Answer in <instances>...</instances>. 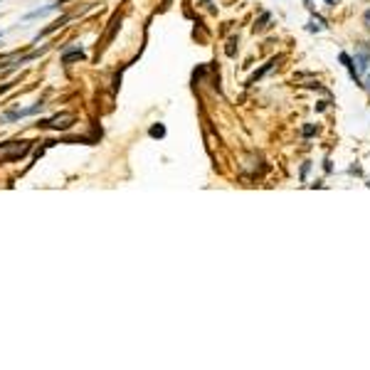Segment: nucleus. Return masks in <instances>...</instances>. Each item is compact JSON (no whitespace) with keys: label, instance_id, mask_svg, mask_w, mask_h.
I'll use <instances>...</instances> for the list:
<instances>
[{"label":"nucleus","instance_id":"nucleus-1","mask_svg":"<svg viewBox=\"0 0 370 370\" xmlns=\"http://www.w3.org/2000/svg\"><path fill=\"white\" fill-rule=\"evenodd\" d=\"M30 153V141H10L5 146H0V163H10V160H20Z\"/></svg>","mask_w":370,"mask_h":370},{"label":"nucleus","instance_id":"nucleus-2","mask_svg":"<svg viewBox=\"0 0 370 370\" xmlns=\"http://www.w3.org/2000/svg\"><path fill=\"white\" fill-rule=\"evenodd\" d=\"M353 65H356L358 74L368 72V67H370V45L361 42V45L356 47V57H353Z\"/></svg>","mask_w":370,"mask_h":370},{"label":"nucleus","instance_id":"nucleus-3","mask_svg":"<svg viewBox=\"0 0 370 370\" xmlns=\"http://www.w3.org/2000/svg\"><path fill=\"white\" fill-rule=\"evenodd\" d=\"M74 124V114H57V116H52V119H47V121H42V124H37V126H42V129H70Z\"/></svg>","mask_w":370,"mask_h":370},{"label":"nucleus","instance_id":"nucleus-4","mask_svg":"<svg viewBox=\"0 0 370 370\" xmlns=\"http://www.w3.org/2000/svg\"><path fill=\"white\" fill-rule=\"evenodd\" d=\"M60 10V2H50V5H45V7H37V10H32V12H27L25 15V20H35V17H45V15H50V12H57Z\"/></svg>","mask_w":370,"mask_h":370},{"label":"nucleus","instance_id":"nucleus-5","mask_svg":"<svg viewBox=\"0 0 370 370\" xmlns=\"http://www.w3.org/2000/svg\"><path fill=\"white\" fill-rule=\"evenodd\" d=\"M67 22H70V15H65V17H62V20H55V22H52V25H50V27H45V30H42V32H40V35H37V37H35V40H40V37H47V35H50V32H55V30H60V27H65V25H67Z\"/></svg>","mask_w":370,"mask_h":370},{"label":"nucleus","instance_id":"nucleus-6","mask_svg":"<svg viewBox=\"0 0 370 370\" xmlns=\"http://www.w3.org/2000/svg\"><path fill=\"white\" fill-rule=\"evenodd\" d=\"M79 60H86V55H84V50H70V52H65L62 55V65H70V62H79Z\"/></svg>","mask_w":370,"mask_h":370},{"label":"nucleus","instance_id":"nucleus-7","mask_svg":"<svg viewBox=\"0 0 370 370\" xmlns=\"http://www.w3.org/2000/svg\"><path fill=\"white\" fill-rule=\"evenodd\" d=\"M279 60H282V57H277V60H269V62H267V65H264V67H262V70H259V72H254V74H252V79H249V81H247V84H254V81H257V79H259V76H264V74L269 72V70H272V67H274V65H277V62H279Z\"/></svg>","mask_w":370,"mask_h":370},{"label":"nucleus","instance_id":"nucleus-8","mask_svg":"<svg viewBox=\"0 0 370 370\" xmlns=\"http://www.w3.org/2000/svg\"><path fill=\"white\" fill-rule=\"evenodd\" d=\"M148 136H150V139H163V136H165V126H163V124H153V126L148 129Z\"/></svg>","mask_w":370,"mask_h":370},{"label":"nucleus","instance_id":"nucleus-9","mask_svg":"<svg viewBox=\"0 0 370 370\" xmlns=\"http://www.w3.org/2000/svg\"><path fill=\"white\" fill-rule=\"evenodd\" d=\"M269 20H272V15H269V12H264V15H262V17L257 20V25H254V30H264Z\"/></svg>","mask_w":370,"mask_h":370},{"label":"nucleus","instance_id":"nucleus-10","mask_svg":"<svg viewBox=\"0 0 370 370\" xmlns=\"http://www.w3.org/2000/svg\"><path fill=\"white\" fill-rule=\"evenodd\" d=\"M313 134H316V126H311V124H308V126H303V136H306V139H308V136H313Z\"/></svg>","mask_w":370,"mask_h":370},{"label":"nucleus","instance_id":"nucleus-11","mask_svg":"<svg viewBox=\"0 0 370 370\" xmlns=\"http://www.w3.org/2000/svg\"><path fill=\"white\" fill-rule=\"evenodd\" d=\"M363 25H366V30H370V10L363 12Z\"/></svg>","mask_w":370,"mask_h":370},{"label":"nucleus","instance_id":"nucleus-12","mask_svg":"<svg viewBox=\"0 0 370 370\" xmlns=\"http://www.w3.org/2000/svg\"><path fill=\"white\" fill-rule=\"evenodd\" d=\"M308 168H311V163H303V168H301V180H306V175H308Z\"/></svg>","mask_w":370,"mask_h":370},{"label":"nucleus","instance_id":"nucleus-13","mask_svg":"<svg viewBox=\"0 0 370 370\" xmlns=\"http://www.w3.org/2000/svg\"><path fill=\"white\" fill-rule=\"evenodd\" d=\"M366 81H368V89H370V74H368V79H366Z\"/></svg>","mask_w":370,"mask_h":370},{"label":"nucleus","instance_id":"nucleus-14","mask_svg":"<svg viewBox=\"0 0 370 370\" xmlns=\"http://www.w3.org/2000/svg\"><path fill=\"white\" fill-rule=\"evenodd\" d=\"M303 2H306V5H308V2H311V0H303Z\"/></svg>","mask_w":370,"mask_h":370},{"label":"nucleus","instance_id":"nucleus-15","mask_svg":"<svg viewBox=\"0 0 370 370\" xmlns=\"http://www.w3.org/2000/svg\"><path fill=\"white\" fill-rule=\"evenodd\" d=\"M0 37H2V32H0Z\"/></svg>","mask_w":370,"mask_h":370}]
</instances>
